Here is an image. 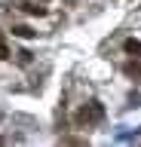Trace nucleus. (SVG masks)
Returning <instances> with one entry per match:
<instances>
[{
  "instance_id": "nucleus-1",
  "label": "nucleus",
  "mask_w": 141,
  "mask_h": 147,
  "mask_svg": "<svg viewBox=\"0 0 141 147\" xmlns=\"http://www.w3.org/2000/svg\"><path fill=\"white\" fill-rule=\"evenodd\" d=\"M104 119V104H98V101H89V104H83V107L74 113V123L77 126H98Z\"/></svg>"
},
{
  "instance_id": "nucleus-2",
  "label": "nucleus",
  "mask_w": 141,
  "mask_h": 147,
  "mask_svg": "<svg viewBox=\"0 0 141 147\" xmlns=\"http://www.w3.org/2000/svg\"><path fill=\"white\" fill-rule=\"evenodd\" d=\"M123 49L129 55H135V58H141V40H135V37H129V40L123 43Z\"/></svg>"
},
{
  "instance_id": "nucleus-3",
  "label": "nucleus",
  "mask_w": 141,
  "mask_h": 147,
  "mask_svg": "<svg viewBox=\"0 0 141 147\" xmlns=\"http://www.w3.org/2000/svg\"><path fill=\"white\" fill-rule=\"evenodd\" d=\"M123 71L129 74V77H138V83H141V58H138V61H126Z\"/></svg>"
},
{
  "instance_id": "nucleus-4",
  "label": "nucleus",
  "mask_w": 141,
  "mask_h": 147,
  "mask_svg": "<svg viewBox=\"0 0 141 147\" xmlns=\"http://www.w3.org/2000/svg\"><path fill=\"white\" fill-rule=\"evenodd\" d=\"M22 9H25L28 16H43V12H46V9H43V6H37V3H22Z\"/></svg>"
},
{
  "instance_id": "nucleus-5",
  "label": "nucleus",
  "mask_w": 141,
  "mask_h": 147,
  "mask_svg": "<svg viewBox=\"0 0 141 147\" xmlns=\"http://www.w3.org/2000/svg\"><path fill=\"white\" fill-rule=\"evenodd\" d=\"M12 34H16V37H34V31L25 28V25H19V28H12Z\"/></svg>"
},
{
  "instance_id": "nucleus-6",
  "label": "nucleus",
  "mask_w": 141,
  "mask_h": 147,
  "mask_svg": "<svg viewBox=\"0 0 141 147\" xmlns=\"http://www.w3.org/2000/svg\"><path fill=\"white\" fill-rule=\"evenodd\" d=\"M3 58H9V46H6V40L0 37V61H3Z\"/></svg>"
},
{
  "instance_id": "nucleus-7",
  "label": "nucleus",
  "mask_w": 141,
  "mask_h": 147,
  "mask_svg": "<svg viewBox=\"0 0 141 147\" xmlns=\"http://www.w3.org/2000/svg\"><path fill=\"white\" fill-rule=\"evenodd\" d=\"M0 144H3V138H0Z\"/></svg>"
}]
</instances>
